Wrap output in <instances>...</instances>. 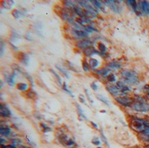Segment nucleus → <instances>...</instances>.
<instances>
[{"instance_id": "obj_1", "label": "nucleus", "mask_w": 149, "mask_h": 148, "mask_svg": "<svg viewBox=\"0 0 149 148\" xmlns=\"http://www.w3.org/2000/svg\"><path fill=\"white\" fill-rule=\"evenodd\" d=\"M120 80H122L127 85H137L140 84L141 79L138 72L133 69H121L119 72Z\"/></svg>"}, {"instance_id": "obj_2", "label": "nucleus", "mask_w": 149, "mask_h": 148, "mask_svg": "<svg viewBox=\"0 0 149 148\" xmlns=\"http://www.w3.org/2000/svg\"><path fill=\"white\" fill-rule=\"evenodd\" d=\"M128 123H129L130 128L139 134L145 129L147 126H149V120L147 118L132 116L129 119Z\"/></svg>"}, {"instance_id": "obj_3", "label": "nucleus", "mask_w": 149, "mask_h": 148, "mask_svg": "<svg viewBox=\"0 0 149 148\" xmlns=\"http://www.w3.org/2000/svg\"><path fill=\"white\" fill-rule=\"evenodd\" d=\"M103 4L105 6L109 7L111 11H113L115 14H120L122 11V7H121V3L122 1H115V0H105L102 1Z\"/></svg>"}, {"instance_id": "obj_4", "label": "nucleus", "mask_w": 149, "mask_h": 148, "mask_svg": "<svg viewBox=\"0 0 149 148\" xmlns=\"http://www.w3.org/2000/svg\"><path fill=\"white\" fill-rule=\"evenodd\" d=\"M130 109L136 113H149V103H141V102L134 101L130 106Z\"/></svg>"}, {"instance_id": "obj_5", "label": "nucleus", "mask_w": 149, "mask_h": 148, "mask_svg": "<svg viewBox=\"0 0 149 148\" xmlns=\"http://www.w3.org/2000/svg\"><path fill=\"white\" fill-rule=\"evenodd\" d=\"M114 101L118 105H120L123 107L130 108L132 103L134 102V99H133V96L131 97L130 95L129 96H119V97L114 98Z\"/></svg>"}, {"instance_id": "obj_6", "label": "nucleus", "mask_w": 149, "mask_h": 148, "mask_svg": "<svg viewBox=\"0 0 149 148\" xmlns=\"http://www.w3.org/2000/svg\"><path fill=\"white\" fill-rule=\"evenodd\" d=\"M69 33H70L71 37H72V38L75 39L76 41H79V40L83 39V38H89V34L87 32H86L84 30L79 31V30L72 29L71 27Z\"/></svg>"}, {"instance_id": "obj_7", "label": "nucleus", "mask_w": 149, "mask_h": 148, "mask_svg": "<svg viewBox=\"0 0 149 148\" xmlns=\"http://www.w3.org/2000/svg\"><path fill=\"white\" fill-rule=\"evenodd\" d=\"M105 87H106V90L107 91V92L114 98L119 97L121 94L120 91L118 89V87L114 84H110V83L107 82V83H105Z\"/></svg>"}, {"instance_id": "obj_8", "label": "nucleus", "mask_w": 149, "mask_h": 148, "mask_svg": "<svg viewBox=\"0 0 149 148\" xmlns=\"http://www.w3.org/2000/svg\"><path fill=\"white\" fill-rule=\"evenodd\" d=\"M138 10L144 17H149V1H138Z\"/></svg>"}, {"instance_id": "obj_9", "label": "nucleus", "mask_w": 149, "mask_h": 148, "mask_svg": "<svg viewBox=\"0 0 149 148\" xmlns=\"http://www.w3.org/2000/svg\"><path fill=\"white\" fill-rule=\"evenodd\" d=\"M91 45H93V41L89 38H83V39H80V40L75 42V47L81 50V51H84L85 49L88 48Z\"/></svg>"}, {"instance_id": "obj_10", "label": "nucleus", "mask_w": 149, "mask_h": 148, "mask_svg": "<svg viewBox=\"0 0 149 148\" xmlns=\"http://www.w3.org/2000/svg\"><path fill=\"white\" fill-rule=\"evenodd\" d=\"M0 116L2 119L7 120L12 117V113L10 110V108L8 107V106L4 103H1L0 104Z\"/></svg>"}, {"instance_id": "obj_11", "label": "nucleus", "mask_w": 149, "mask_h": 148, "mask_svg": "<svg viewBox=\"0 0 149 148\" xmlns=\"http://www.w3.org/2000/svg\"><path fill=\"white\" fill-rule=\"evenodd\" d=\"M82 53H83L85 58H86V59H89L91 58H93L94 55H100V51L96 48H94L93 45H91L88 48H86L84 51H82Z\"/></svg>"}, {"instance_id": "obj_12", "label": "nucleus", "mask_w": 149, "mask_h": 148, "mask_svg": "<svg viewBox=\"0 0 149 148\" xmlns=\"http://www.w3.org/2000/svg\"><path fill=\"white\" fill-rule=\"evenodd\" d=\"M18 73L17 71L16 70H13L11 73H8L7 75L3 72V76H4V80L6 82V84H8L10 86H14L15 85V78L17 76V74Z\"/></svg>"}, {"instance_id": "obj_13", "label": "nucleus", "mask_w": 149, "mask_h": 148, "mask_svg": "<svg viewBox=\"0 0 149 148\" xmlns=\"http://www.w3.org/2000/svg\"><path fill=\"white\" fill-rule=\"evenodd\" d=\"M106 66L108 67L112 72L113 71H120L122 69V64L117 59H113V60L108 61L107 63Z\"/></svg>"}, {"instance_id": "obj_14", "label": "nucleus", "mask_w": 149, "mask_h": 148, "mask_svg": "<svg viewBox=\"0 0 149 148\" xmlns=\"http://www.w3.org/2000/svg\"><path fill=\"white\" fill-rule=\"evenodd\" d=\"M17 60L18 62L24 65V66H27L29 65V63H30V56L25 53V52H18V55H17Z\"/></svg>"}, {"instance_id": "obj_15", "label": "nucleus", "mask_w": 149, "mask_h": 148, "mask_svg": "<svg viewBox=\"0 0 149 148\" xmlns=\"http://www.w3.org/2000/svg\"><path fill=\"white\" fill-rule=\"evenodd\" d=\"M12 132H13L12 128L10 126H3V125L0 126V135L1 136H3L5 138L10 139Z\"/></svg>"}, {"instance_id": "obj_16", "label": "nucleus", "mask_w": 149, "mask_h": 148, "mask_svg": "<svg viewBox=\"0 0 149 148\" xmlns=\"http://www.w3.org/2000/svg\"><path fill=\"white\" fill-rule=\"evenodd\" d=\"M55 68L63 75V77H65V79H70L71 76H70V73H69V70L63 65H59V64H56L55 65Z\"/></svg>"}, {"instance_id": "obj_17", "label": "nucleus", "mask_w": 149, "mask_h": 148, "mask_svg": "<svg viewBox=\"0 0 149 148\" xmlns=\"http://www.w3.org/2000/svg\"><path fill=\"white\" fill-rule=\"evenodd\" d=\"M96 45H97V50L100 53V56L101 57H106V55L107 54V51H108L107 46L106 45V44L101 42V41H98L96 43Z\"/></svg>"}, {"instance_id": "obj_18", "label": "nucleus", "mask_w": 149, "mask_h": 148, "mask_svg": "<svg viewBox=\"0 0 149 148\" xmlns=\"http://www.w3.org/2000/svg\"><path fill=\"white\" fill-rule=\"evenodd\" d=\"M87 61H88V65L90 66V69L92 71H94V70H96L98 68H100V59H98L96 58H91L87 59Z\"/></svg>"}, {"instance_id": "obj_19", "label": "nucleus", "mask_w": 149, "mask_h": 148, "mask_svg": "<svg viewBox=\"0 0 149 148\" xmlns=\"http://www.w3.org/2000/svg\"><path fill=\"white\" fill-rule=\"evenodd\" d=\"M76 108H77V113H78V117L80 121H84V120H87V118L83 111V109L81 108V106L79 104H76Z\"/></svg>"}, {"instance_id": "obj_20", "label": "nucleus", "mask_w": 149, "mask_h": 148, "mask_svg": "<svg viewBox=\"0 0 149 148\" xmlns=\"http://www.w3.org/2000/svg\"><path fill=\"white\" fill-rule=\"evenodd\" d=\"M16 88L19 92H27L29 90V84L25 82H18L16 85Z\"/></svg>"}, {"instance_id": "obj_21", "label": "nucleus", "mask_w": 149, "mask_h": 148, "mask_svg": "<svg viewBox=\"0 0 149 148\" xmlns=\"http://www.w3.org/2000/svg\"><path fill=\"white\" fill-rule=\"evenodd\" d=\"M90 2H91L92 5L95 8V10L98 11V13H99L100 11H101V9H102V7L104 6V4H103V2H102V1L92 0V1H90Z\"/></svg>"}, {"instance_id": "obj_22", "label": "nucleus", "mask_w": 149, "mask_h": 148, "mask_svg": "<svg viewBox=\"0 0 149 148\" xmlns=\"http://www.w3.org/2000/svg\"><path fill=\"white\" fill-rule=\"evenodd\" d=\"M10 143H11V144H13V145H15V146L19 147L20 146L24 145V140L22 138L17 136V137L12 138L11 140H10Z\"/></svg>"}, {"instance_id": "obj_23", "label": "nucleus", "mask_w": 149, "mask_h": 148, "mask_svg": "<svg viewBox=\"0 0 149 148\" xmlns=\"http://www.w3.org/2000/svg\"><path fill=\"white\" fill-rule=\"evenodd\" d=\"M10 14L12 17H14L15 19H19L24 17V14L22 13V11L18 9H12L10 11Z\"/></svg>"}, {"instance_id": "obj_24", "label": "nucleus", "mask_w": 149, "mask_h": 148, "mask_svg": "<svg viewBox=\"0 0 149 148\" xmlns=\"http://www.w3.org/2000/svg\"><path fill=\"white\" fill-rule=\"evenodd\" d=\"M107 83H110V84H114V83H117L118 81V78H117V75L114 73V72H111L107 77Z\"/></svg>"}, {"instance_id": "obj_25", "label": "nucleus", "mask_w": 149, "mask_h": 148, "mask_svg": "<svg viewBox=\"0 0 149 148\" xmlns=\"http://www.w3.org/2000/svg\"><path fill=\"white\" fill-rule=\"evenodd\" d=\"M84 31L86 32H87L88 34H92L93 32H98L99 30L97 28L94 27V25H92V24H86L84 26Z\"/></svg>"}, {"instance_id": "obj_26", "label": "nucleus", "mask_w": 149, "mask_h": 148, "mask_svg": "<svg viewBox=\"0 0 149 148\" xmlns=\"http://www.w3.org/2000/svg\"><path fill=\"white\" fill-rule=\"evenodd\" d=\"M20 39H22V37H20V35H18L16 31H12L11 34L10 35V42L13 44V42L15 43L16 41L20 40Z\"/></svg>"}, {"instance_id": "obj_27", "label": "nucleus", "mask_w": 149, "mask_h": 148, "mask_svg": "<svg viewBox=\"0 0 149 148\" xmlns=\"http://www.w3.org/2000/svg\"><path fill=\"white\" fill-rule=\"evenodd\" d=\"M133 99H134V101H137L141 103H148V100L147 99V98L140 94H134L133 96Z\"/></svg>"}, {"instance_id": "obj_28", "label": "nucleus", "mask_w": 149, "mask_h": 148, "mask_svg": "<svg viewBox=\"0 0 149 148\" xmlns=\"http://www.w3.org/2000/svg\"><path fill=\"white\" fill-rule=\"evenodd\" d=\"M40 127H41V130H42V133H52L53 130H52V128L50 126H48L47 124H45V123H44V122H40Z\"/></svg>"}, {"instance_id": "obj_29", "label": "nucleus", "mask_w": 149, "mask_h": 148, "mask_svg": "<svg viewBox=\"0 0 149 148\" xmlns=\"http://www.w3.org/2000/svg\"><path fill=\"white\" fill-rule=\"evenodd\" d=\"M62 4L65 8H67V9H73L74 6L76 5L74 1H69V0L62 1Z\"/></svg>"}, {"instance_id": "obj_30", "label": "nucleus", "mask_w": 149, "mask_h": 148, "mask_svg": "<svg viewBox=\"0 0 149 148\" xmlns=\"http://www.w3.org/2000/svg\"><path fill=\"white\" fill-rule=\"evenodd\" d=\"M65 66L68 70H70V71H72V72H79V71L75 67V65H74L72 62H70L69 60H66V61H65Z\"/></svg>"}, {"instance_id": "obj_31", "label": "nucleus", "mask_w": 149, "mask_h": 148, "mask_svg": "<svg viewBox=\"0 0 149 148\" xmlns=\"http://www.w3.org/2000/svg\"><path fill=\"white\" fill-rule=\"evenodd\" d=\"M96 98L98 99V100H100V102H102L103 104H105L106 106H109L110 107V102H109V100L105 97V96H103V95H101V94H96Z\"/></svg>"}, {"instance_id": "obj_32", "label": "nucleus", "mask_w": 149, "mask_h": 148, "mask_svg": "<svg viewBox=\"0 0 149 148\" xmlns=\"http://www.w3.org/2000/svg\"><path fill=\"white\" fill-rule=\"evenodd\" d=\"M81 65H82V70L84 71V72H89V71L91 70L90 69V66L88 65V61L86 58H84L82 60V63H81Z\"/></svg>"}, {"instance_id": "obj_33", "label": "nucleus", "mask_w": 149, "mask_h": 148, "mask_svg": "<svg viewBox=\"0 0 149 148\" xmlns=\"http://www.w3.org/2000/svg\"><path fill=\"white\" fill-rule=\"evenodd\" d=\"M49 71H50V72L56 78V79H57V82L60 85V86H62V85H63V83H62V79H61V77L58 74V72L55 71V70H53V69H49Z\"/></svg>"}, {"instance_id": "obj_34", "label": "nucleus", "mask_w": 149, "mask_h": 148, "mask_svg": "<svg viewBox=\"0 0 149 148\" xmlns=\"http://www.w3.org/2000/svg\"><path fill=\"white\" fill-rule=\"evenodd\" d=\"M100 135L101 141H102L107 147H110V145H109V143H108V141H107V137L105 136V133H104V132H103L102 129H100Z\"/></svg>"}, {"instance_id": "obj_35", "label": "nucleus", "mask_w": 149, "mask_h": 148, "mask_svg": "<svg viewBox=\"0 0 149 148\" xmlns=\"http://www.w3.org/2000/svg\"><path fill=\"white\" fill-rule=\"evenodd\" d=\"M62 90L64 91V92H65L67 94H69L71 97H72V98H74V95H73V93L72 92V91L68 88V85H67V84H66V82H63V85H62Z\"/></svg>"}, {"instance_id": "obj_36", "label": "nucleus", "mask_w": 149, "mask_h": 148, "mask_svg": "<svg viewBox=\"0 0 149 148\" xmlns=\"http://www.w3.org/2000/svg\"><path fill=\"white\" fill-rule=\"evenodd\" d=\"M92 144L93 145V146H95L96 147H100V144H101V139L100 138V137H98V136H94L93 139H92Z\"/></svg>"}, {"instance_id": "obj_37", "label": "nucleus", "mask_w": 149, "mask_h": 148, "mask_svg": "<svg viewBox=\"0 0 149 148\" xmlns=\"http://www.w3.org/2000/svg\"><path fill=\"white\" fill-rule=\"evenodd\" d=\"M24 73V75L25 76V78H26V79L29 81V83H30V85H31V88L33 87V85H34V80H33V78L30 75V74H28L27 72H23Z\"/></svg>"}, {"instance_id": "obj_38", "label": "nucleus", "mask_w": 149, "mask_h": 148, "mask_svg": "<svg viewBox=\"0 0 149 148\" xmlns=\"http://www.w3.org/2000/svg\"><path fill=\"white\" fill-rule=\"evenodd\" d=\"M75 146V141H74V140H72V139H71V138H69V140L66 141V143H65V147H74Z\"/></svg>"}, {"instance_id": "obj_39", "label": "nucleus", "mask_w": 149, "mask_h": 148, "mask_svg": "<svg viewBox=\"0 0 149 148\" xmlns=\"http://www.w3.org/2000/svg\"><path fill=\"white\" fill-rule=\"evenodd\" d=\"M4 50H5V44H4V42L1 39V42H0V56H1V57L3 56Z\"/></svg>"}, {"instance_id": "obj_40", "label": "nucleus", "mask_w": 149, "mask_h": 148, "mask_svg": "<svg viewBox=\"0 0 149 148\" xmlns=\"http://www.w3.org/2000/svg\"><path fill=\"white\" fill-rule=\"evenodd\" d=\"M139 134H141V135H144V136H149V126H147L145 127V129Z\"/></svg>"}, {"instance_id": "obj_41", "label": "nucleus", "mask_w": 149, "mask_h": 148, "mask_svg": "<svg viewBox=\"0 0 149 148\" xmlns=\"http://www.w3.org/2000/svg\"><path fill=\"white\" fill-rule=\"evenodd\" d=\"M1 148H18V147H17L11 143H8L6 145H1Z\"/></svg>"}, {"instance_id": "obj_42", "label": "nucleus", "mask_w": 149, "mask_h": 148, "mask_svg": "<svg viewBox=\"0 0 149 148\" xmlns=\"http://www.w3.org/2000/svg\"><path fill=\"white\" fill-rule=\"evenodd\" d=\"M8 141H9L8 138H5V137L0 135V143H1V145H6V144H8L7 143Z\"/></svg>"}, {"instance_id": "obj_43", "label": "nucleus", "mask_w": 149, "mask_h": 148, "mask_svg": "<svg viewBox=\"0 0 149 148\" xmlns=\"http://www.w3.org/2000/svg\"><path fill=\"white\" fill-rule=\"evenodd\" d=\"M90 86H91V88H92L94 92L98 91V89H99V86H98V85H97L96 82H92V83L90 84Z\"/></svg>"}, {"instance_id": "obj_44", "label": "nucleus", "mask_w": 149, "mask_h": 148, "mask_svg": "<svg viewBox=\"0 0 149 148\" xmlns=\"http://www.w3.org/2000/svg\"><path fill=\"white\" fill-rule=\"evenodd\" d=\"M84 91H85V94H86V96L87 97V99L89 100V102L92 103V104H93V100L92 98L90 97V94H89V92H88V90H87V89H85Z\"/></svg>"}, {"instance_id": "obj_45", "label": "nucleus", "mask_w": 149, "mask_h": 148, "mask_svg": "<svg viewBox=\"0 0 149 148\" xmlns=\"http://www.w3.org/2000/svg\"><path fill=\"white\" fill-rule=\"evenodd\" d=\"M79 101L82 103V104H86V97L83 95V94H80L79 96Z\"/></svg>"}, {"instance_id": "obj_46", "label": "nucleus", "mask_w": 149, "mask_h": 148, "mask_svg": "<svg viewBox=\"0 0 149 148\" xmlns=\"http://www.w3.org/2000/svg\"><path fill=\"white\" fill-rule=\"evenodd\" d=\"M25 140H26V143H27V145H28L29 147H34V144L30 140V139H29L27 136H25Z\"/></svg>"}, {"instance_id": "obj_47", "label": "nucleus", "mask_w": 149, "mask_h": 148, "mask_svg": "<svg viewBox=\"0 0 149 148\" xmlns=\"http://www.w3.org/2000/svg\"><path fill=\"white\" fill-rule=\"evenodd\" d=\"M90 124H91V126H92V127L94 129V130H99L100 129V127H99V126H98V124H96V123H94L93 121H91L90 122Z\"/></svg>"}, {"instance_id": "obj_48", "label": "nucleus", "mask_w": 149, "mask_h": 148, "mask_svg": "<svg viewBox=\"0 0 149 148\" xmlns=\"http://www.w3.org/2000/svg\"><path fill=\"white\" fill-rule=\"evenodd\" d=\"M24 38H25L26 40H28V41H32V40H33V38L31 37V35H30L29 33H25V35H24Z\"/></svg>"}, {"instance_id": "obj_49", "label": "nucleus", "mask_w": 149, "mask_h": 148, "mask_svg": "<svg viewBox=\"0 0 149 148\" xmlns=\"http://www.w3.org/2000/svg\"><path fill=\"white\" fill-rule=\"evenodd\" d=\"M142 91L146 93V92H149V85L148 84V85H145L143 87H142Z\"/></svg>"}, {"instance_id": "obj_50", "label": "nucleus", "mask_w": 149, "mask_h": 148, "mask_svg": "<svg viewBox=\"0 0 149 148\" xmlns=\"http://www.w3.org/2000/svg\"><path fill=\"white\" fill-rule=\"evenodd\" d=\"M9 44H10V46L12 48V50H15V51H17L18 50V48L14 44H12V43H10V42H9Z\"/></svg>"}, {"instance_id": "obj_51", "label": "nucleus", "mask_w": 149, "mask_h": 148, "mask_svg": "<svg viewBox=\"0 0 149 148\" xmlns=\"http://www.w3.org/2000/svg\"><path fill=\"white\" fill-rule=\"evenodd\" d=\"M18 148H32V147H29L28 145H24H24H22V146H20V147H18Z\"/></svg>"}, {"instance_id": "obj_52", "label": "nucleus", "mask_w": 149, "mask_h": 148, "mask_svg": "<svg viewBox=\"0 0 149 148\" xmlns=\"http://www.w3.org/2000/svg\"><path fill=\"white\" fill-rule=\"evenodd\" d=\"M145 97L147 98V99H148V100H149V92H146V93H145Z\"/></svg>"}, {"instance_id": "obj_53", "label": "nucleus", "mask_w": 149, "mask_h": 148, "mask_svg": "<svg viewBox=\"0 0 149 148\" xmlns=\"http://www.w3.org/2000/svg\"><path fill=\"white\" fill-rule=\"evenodd\" d=\"M69 148H79L78 147H76V146H74V147H69Z\"/></svg>"}, {"instance_id": "obj_54", "label": "nucleus", "mask_w": 149, "mask_h": 148, "mask_svg": "<svg viewBox=\"0 0 149 148\" xmlns=\"http://www.w3.org/2000/svg\"><path fill=\"white\" fill-rule=\"evenodd\" d=\"M101 113H106V110H102V111H100Z\"/></svg>"}, {"instance_id": "obj_55", "label": "nucleus", "mask_w": 149, "mask_h": 148, "mask_svg": "<svg viewBox=\"0 0 149 148\" xmlns=\"http://www.w3.org/2000/svg\"><path fill=\"white\" fill-rule=\"evenodd\" d=\"M96 148H104V147H100H100H97Z\"/></svg>"}, {"instance_id": "obj_56", "label": "nucleus", "mask_w": 149, "mask_h": 148, "mask_svg": "<svg viewBox=\"0 0 149 148\" xmlns=\"http://www.w3.org/2000/svg\"><path fill=\"white\" fill-rule=\"evenodd\" d=\"M137 148H142V147H137Z\"/></svg>"}]
</instances>
